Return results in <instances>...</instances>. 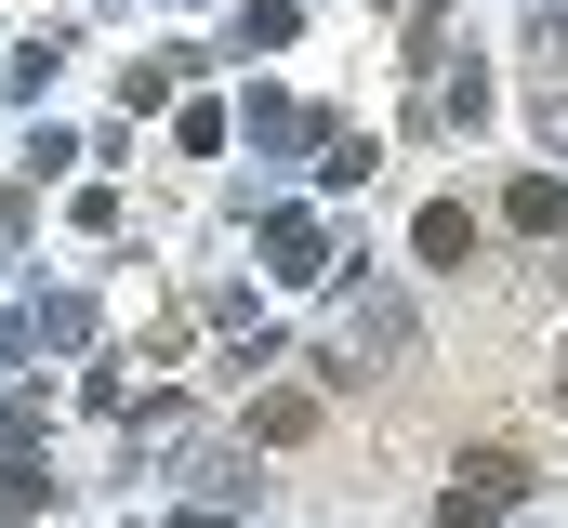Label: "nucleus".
Listing matches in <instances>:
<instances>
[{
    "instance_id": "nucleus-1",
    "label": "nucleus",
    "mask_w": 568,
    "mask_h": 528,
    "mask_svg": "<svg viewBox=\"0 0 568 528\" xmlns=\"http://www.w3.org/2000/svg\"><path fill=\"white\" fill-rule=\"evenodd\" d=\"M357 357H371V370L410 357V304H397V291H357V304H344V370H357Z\"/></svg>"
},
{
    "instance_id": "nucleus-2",
    "label": "nucleus",
    "mask_w": 568,
    "mask_h": 528,
    "mask_svg": "<svg viewBox=\"0 0 568 528\" xmlns=\"http://www.w3.org/2000/svg\"><path fill=\"white\" fill-rule=\"evenodd\" d=\"M463 476H476V489H449L436 528H503V516H516V489H529V463H503V449H489V463H463Z\"/></svg>"
},
{
    "instance_id": "nucleus-3",
    "label": "nucleus",
    "mask_w": 568,
    "mask_h": 528,
    "mask_svg": "<svg viewBox=\"0 0 568 528\" xmlns=\"http://www.w3.org/2000/svg\"><path fill=\"white\" fill-rule=\"evenodd\" d=\"M503 225H516V238H556V225H568V185H556V172H516V185H503Z\"/></svg>"
},
{
    "instance_id": "nucleus-4",
    "label": "nucleus",
    "mask_w": 568,
    "mask_h": 528,
    "mask_svg": "<svg viewBox=\"0 0 568 528\" xmlns=\"http://www.w3.org/2000/svg\"><path fill=\"white\" fill-rule=\"evenodd\" d=\"M410 238H424V264H476V212H463V199H436Z\"/></svg>"
},
{
    "instance_id": "nucleus-5",
    "label": "nucleus",
    "mask_w": 568,
    "mask_h": 528,
    "mask_svg": "<svg viewBox=\"0 0 568 528\" xmlns=\"http://www.w3.org/2000/svg\"><path fill=\"white\" fill-rule=\"evenodd\" d=\"M265 252H278V277H331V252H317V225H304V212L265 225Z\"/></svg>"
},
{
    "instance_id": "nucleus-6",
    "label": "nucleus",
    "mask_w": 568,
    "mask_h": 528,
    "mask_svg": "<svg viewBox=\"0 0 568 528\" xmlns=\"http://www.w3.org/2000/svg\"><path fill=\"white\" fill-rule=\"evenodd\" d=\"M252 132H265V145H304V132H317V120H304L291 93H252Z\"/></svg>"
},
{
    "instance_id": "nucleus-7",
    "label": "nucleus",
    "mask_w": 568,
    "mask_h": 528,
    "mask_svg": "<svg viewBox=\"0 0 568 528\" xmlns=\"http://www.w3.org/2000/svg\"><path fill=\"white\" fill-rule=\"evenodd\" d=\"M556 145H568V93H556Z\"/></svg>"
}]
</instances>
